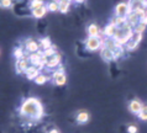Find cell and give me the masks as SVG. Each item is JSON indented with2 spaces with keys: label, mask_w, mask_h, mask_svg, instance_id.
<instances>
[{
  "label": "cell",
  "mask_w": 147,
  "mask_h": 133,
  "mask_svg": "<svg viewBox=\"0 0 147 133\" xmlns=\"http://www.w3.org/2000/svg\"><path fill=\"white\" fill-rule=\"evenodd\" d=\"M20 116L27 121H38L43 116V106L36 98H28L24 100L19 108Z\"/></svg>",
  "instance_id": "obj_1"
},
{
  "label": "cell",
  "mask_w": 147,
  "mask_h": 133,
  "mask_svg": "<svg viewBox=\"0 0 147 133\" xmlns=\"http://www.w3.org/2000/svg\"><path fill=\"white\" fill-rule=\"evenodd\" d=\"M132 35H134V27L126 21L125 25H122L121 27H117L116 33L114 36V39H115L116 43H119L120 46L125 47L126 43L132 37Z\"/></svg>",
  "instance_id": "obj_2"
},
{
  "label": "cell",
  "mask_w": 147,
  "mask_h": 133,
  "mask_svg": "<svg viewBox=\"0 0 147 133\" xmlns=\"http://www.w3.org/2000/svg\"><path fill=\"white\" fill-rule=\"evenodd\" d=\"M104 46V41L103 38L100 37H88L87 41H85V48L89 51V52H95Z\"/></svg>",
  "instance_id": "obj_3"
},
{
  "label": "cell",
  "mask_w": 147,
  "mask_h": 133,
  "mask_svg": "<svg viewBox=\"0 0 147 133\" xmlns=\"http://www.w3.org/2000/svg\"><path fill=\"white\" fill-rule=\"evenodd\" d=\"M132 11L130 3H119L115 6V16L119 17H127V15Z\"/></svg>",
  "instance_id": "obj_4"
},
{
  "label": "cell",
  "mask_w": 147,
  "mask_h": 133,
  "mask_svg": "<svg viewBox=\"0 0 147 133\" xmlns=\"http://www.w3.org/2000/svg\"><path fill=\"white\" fill-rule=\"evenodd\" d=\"M51 80L53 82L55 85L57 86H63L64 84L67 83V75L64 73V70H59L57 69L52 73V76H51Z\"/></svg>",
  "instance_id": "obj_5"
},
{
  "label": "cell",
  "mask_w": 147,
  "mask_h": 133,
  "mask_svg": "<svg viewBox=\"0 0 147 133\" xmlns=\"http://www.w3.org/2000/svg\"><path fill=\"white\" fill-rule=\"evenodd\" d=\"M30 65H31V63H30V60H28V54L25 55V57L21 58V59H16V63H15L16 73L18 74H24Z\"/></svg>",
  "instance_id": "obj_6"
},
{
  "label": "cell",
  "mask_w": 147,
  "mask_h": 133,
  "mask_svg": "<svg viewBox=\"0 0 147 133\" xmlns=\"http://www.w3.org/2000/svg\"><path fill=\"white\" fill-rule=\"evenodd\" d=\"M61 62H62V55H61L59 52H56L53 55L47 58L46 68H48V69H55V68L61 65Z\"/></svg>",
  "instance_id": "obj_7"
},
{
  "label": "cell",
  "mask_w": 147,
  "mask_h": 133,
  "mask_svg": "<svg viewBox=\"0 0 147 133\" xmlns=\"http://www.w3.org/2000/svg\"><path fill=\"white\" fill-rule=\"evenodd\" d=\"M142 107H144V104H142V101H140L138 99H134L129 104V110L131 111L134 115H138V114H140V111L142 110Z\"/></svg>",
  "instance_id": "obj_8"
},
{
  "label": "cell",
  "mask_w": 147,
  "mask_h": 133,
  "mask_svg": "<svg viewBox=\"0 0 147 133\" xmlns=\"http://www.w3.org/2000/svg\"><path fill=\"white\" fill-rule=\"evenodd\" d=\"M25 51L27 53H35V52H38L40 51V44L38 42H36L35 39H26L25 42Z\"/></svg>",
  "instance_id": "obj_9"
},
{
  "label": "cell",
  "mask_w": 147,
  "mask_h": 133,
  "mask_svg": "<svg viewBox=\"0 0 147 133\" xmlns=\"http://www.w3.org/2000/svg\"><path fill=\"white\" fill-rule=\"evenodd\" d=\"M100 57L103 58V60L105 62H111V60H115V57H114V53L110 48L103 46L100 48Z\"/></svg>",
  "instance_id": "obj_10"
},
{
  "label": "cell",
  "mask_w": 147,
  "mask_h": 133,
  "mask_svg": "<svg viewBox=\"0 0 147 133\" xmlns=\"http://www.w3.org/2000/svg\"><path fill=\"white\" fill-rule=\"evenodd\" d=\"M116 30H117V27L115 25H113V23H108V25L105 26L104 31H103V35L107 38H114V36H115V33H116Z\"/></svg>",
  "instance_id": "obj_11"
},
{
  "label": "cell",
  "mask_w": 147,
  "mask_h": 133,
  "mask_svg": "<svg viewBox=\"0 0 147 133\" xmlns=\"http://www.w3.org/2000/svg\"><path fill=\"white\" fill-rule=\"evenodd\" d=\"M40 73H41V72H40L35 65H30V67H28L27 69H26V72H25L24 74L26 75V78H27L28 80H35V78H36V76H37Z\"/></svg>",
  "instance_id": "obj_12"
},
{
  "label": "cell",
  "mask_w": 147,
  "mask_h": 133,
  "mask_svg": "<svg viewBox=\"0 0 147 133\" xmlns=\"http://www.w3.org/2000/svg\"><path fill=\"white\" fill-rule=\"evenodd\" d=\"M87 33H88V37H99L100 36L99 26L95 25V23H90L87 29Z\"/></svg>",
  "instance_id": "obj_13"
},
{
  "label": "cell",
  "mask_w": 147,
  "mask_h": 133,
  "mask_svg": "<svg viewBox=\"0 0 147 133\" xmlns=\"http://www.w3.org/2000/svg\"><path fill=\"white\" fill-rule=\"evenodd\" d=\"M48 13V10H47V6L46 5H43V6H41L38 7V9H35V10H32L31 11V15L34 16L35 19H42L45 15H46Z\"/></svg>",
  "instance_id": "obj_14"
},
{
  "label": "cell",
  "mask_w": 147,
  "mask_h": 133,
  "mask_svg": "<svg viewBox=\"0 0 147 133\" xmlns=\"http://www.w3.org/2000/svg\"><path fill=\"white\" fill-rule=\"evenodd\" d=\"M76 120H77V122H78L79 124H84V123H87L88 121L90 120V115H89L87 111H80V112H78Z\"/></svg>",
  "instance_id": "obj_15"
},
{
  "label": "cell",
  "mask_w": 147,
  "mask_h": 133,
  "mask_svg": "<svg viewBox=\"0 0 147 133\" xmlns=\"http://www.w3.org/2000/svg\"><path fill=\"white\" fill-rule=\"evenodd\" d=\"M126 20H127V22H129L132 27H135L138 22H140V17H138L137 14L135 13V11H131V13H130V14L127 15V17H126Z\"/></svg>",
  "instance_id": "obj_16"
},
{
  "label": "cell",
  "mask_w": 147,
  "mask_h": 133,
  "mask_svg": "<svg viewBox=\"0 0 147 133\" xmlns=\"http://www.w3.org/2000/svg\"><path fill=\"white\" fill-rule=\"evenodd\" d=\"M38 44H40V49H41V51H46V49H48V48L52 47V42H51L50 37H43V38H41L40 42H38Z\"/></svg>",
  "instance_id": "obj_17"
},
{
  "label": "cell",
  "mask_w": 147,
  "mask_h": 133,
  "mask_svg": "<svg viewBox=\"0 0 147 133\" xmlns=\"http://www.w3.org/2000/svg\"><path fill=\"white\" fill-rule=\"evenodd\" d=\"M71 0H59L58 4H59V13L62 14H66L68 13L69 7H71Z\"/></svg>",
  "instance_id": "obj_18"
},
{
  "label": "cell",
  "mask_w": 147,
  "mask_h": 133,
  "mask_svg": "<svg viewBox=\"0 0 147 133\" xmlns=\"http://www.w3.org/2000/svg\"><path fill=\"white\" fill-rule=\"evenodd\" d=\"M47 10L50 13H58L59 11V4H58V0H51L50 3L47 4Z\"/></svg>",
  "instance_id": "obj_19"
},
{
  "label": "cell",
  "mask_w": 147,
  "mask_h": 133,
  "mask_svg": "<svg viewBox=\"0 0 147 133\" xmlns=\"http://www.w3.org/2000/svg\"><path fill=\"white\" fill-rule=\"evenodd\" d=\"M51 79V76H48V75H46V74H43V73H40L35 78V80L34 82L37 84V85H43L46 82H48V80Z\"/></svg>",
  "instance_id": "obj_20"
},
{
  "label": "cell",
  "mask_w": 147,
  "mask_h": 133,
  "mask_svg": "<svg viewBox=\"0 0 147 133\" xmlns=\"http://www.w3.org/2000/svg\"><path fill=\"white\" fill-rule=\"evenodd\" d=\"M127 21L126 17H119V16H114V17L110 20V23L115 25L116 27H121L122 25H125V22Z\"/></svg>",
  "instance_id": "obj_21"
},
{
  "label": "cell",
  "mask_w": 147,
  "mask_h": 133,
  "mask_svg": "<svg viewBox=\"0 0 147 133\" xmlns=\"http://www.w3.org/2000/svg\"><path fill=\"white\" fill-rule=\"evenodd\" d=\"M43 5H46L43 0H31V1H30V10L32 11V10L38 9V7L43 6Z\"/></svg>",
  "instance_id": "obj_22"
},
{
  "label": "cell",
  "mask_w": 147,
  "mask_h": 133,
  "mask_svg": "<svg viewBox=\"0 0 147 133\" xmlns=\"http://www.w3.org/2000/svg\"><path fill=\"white\" fill-rule=\"evenodd\" d=\"M146 29H147V25L138 22L137 25L134 27V32H135V33H140V35H142V33H144V32L146 31Z\"/></svg>",
  "instance_id": "obj_23"
},
{
  "label": "cell",
  "mask_w": 147,
  "mask_h": 133,
  "mask_svg": "<svg viewBox=\"0 0 147 133\" xmlns=\"http://www.w3.org/2000/svg\"><path fill=\"white\" fill-rule=\"evenodd\" d=\"M137 46H138V43H136L135 41H132V39L130 38V41L126 43V46L124 48H125V49H127V51H134V49H136V48H137Z\"/></svg>",
  "instance_id": "obj_24"
},
{
  "label": "cell",
  "mask_w": 147,
  "mask_h": 133,
  "mask_svg": "<svg viewBox=\"0 0 147 133\" xmlns=\"http://www.w3.org/2000/svg\"><path fill=\"white\" fill-rule=\"evenodd\" d=\"M137 116L141 121H147V105H144L142 110L140 111V114H138Z\"/></svg>",
  "instance_id": "obj_25"
},
{
  "label": "cell",
  "mask_w": 147,
  "mask_h": 133,
  "mask_svg": "<svg viewBox=\"0 0 147 133\" xmlns=\"http://www.w3.org/2000/svg\"><path fill=\"white\" fill-rule=\"evenodd\" d=\"M11 6H13V0H0V7L9 9Z\"/></svg>",
  "instance_id": "obj_26"
},
{
  "label": "cell",
  "mask_w": 147,
  "mask_h": 133,
  "mask_svg": "<svg viewBox=\"0 0 147 133\" xmlns=\"http://www.w3.org/2000/svg\"><path fill=\"white\" fill-rule=\"evenodd\" d=\"M56 47H53L52 46L51 48H48V49H46V51H42V53H43V55L46 58H48V57H51V55H53L55 53H56Z\"/></svg>",
  "instance_id": "obj_27"
},
{
  "label": "cell",
  "mask_w": 147,
  "mask_h": 133,
  "mask_svg": "<svg viewBox=\"0 0 147 133\" xmlns=\"http://www.w3.org/2000/svg\"><path fill=\"white\" fill-rule=\"evenodd\" d=\"M127 132L129 133H137L138 132V128L135 126V124H130V126L127 127Z\"/></svg>",
  "instance_id": "obj_28"
},
{
  "label": "cell",
  "mask_w": 147,
  "mask_h": 133,
  "mask_svg": "<svg viewBox=\"0 0 147 133\" xmlns=\"http://www.w3.org/2000/svg\"><path fill=\"white\" fill-rule=\"evenodd\" d=\"M140 22H141V23H145V25H147V15L140 19Z\"/></svg>",
  "instance_id": "obj_29"
},
{
  "label": "cell",
  "mask_w": 147,
  "mask_h": 133,
  "mask_svg": "<svg viewBox=\"0 0 147 133\" xmlns=\"http://www.w3.org/2000/svg\"><path fill=\"white\" fill-rule=\"evenodd\" d=\"M48 133H59V132H58V131H57V130H55V128H53V130L48 131Z\"/></svg>",
  "instance_id": "obj_30"
},
{
  "label": "cell",
  "mask_w": 147,
  "mask_h": 133,
  "mask_svg": "<svg viewBox=\"0 0 147 133\" xmlns=\"http://www.w3.org/2000/svg\"><path fill=\"white\" fill-rule=\"evenodd\" d=\"M74 1H77V3H83L84 0H74Z\"/></svg>",
  "instance_id": "obj_31"
},
{
  "label": "cell",
  "mask_w": 147,
  "mask_h": 133,
  "mask_svg": "<svg viewBox=\"0 0 147 133\" xmlns=\"http://www.w3.org/2000/svg\"><path fill=\"white\" fill-rule=\"evenodd\" d=\"M71 1H72V0H71Z\"/></svg>",
  "instance_id": "obj_32"
},
{
  "label": "cell",
  "mask_w": 147,
  "mask_h": 133,
  "mask_svg": "<svg viewBox=\"0 0 147 133\" xmlns=\"http://www.w3.org/2000/svg\"><path fill=\"white\" fill-rule=\"evenodd\" d=\"M58 1H59V0H58Z\"/></svg>",
  "instance_id": "obj_33"
}]
</instances>
